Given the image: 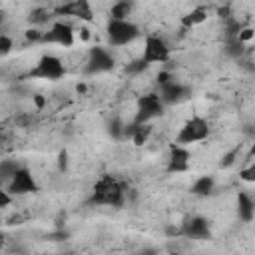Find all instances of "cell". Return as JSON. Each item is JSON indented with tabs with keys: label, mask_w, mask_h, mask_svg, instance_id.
<instances>
[{
	"label": "cell",
	"mask_w": 255,
	"mask_h": 255,
	"mask_svg": "<svg viewBox=\"0 0 255 255\" xmlns=\"http://www.w3.org/2000/svg\"><path fill=\"white\" fill-rule=\"evenodd\" d=\"M239 179H243L247 183H255V161H249V165H245L239 171Z\"/></svg>",
	"instance_id": "603a6c76"
},
{
	"label": "cell",
	"mask_w": 255,
	"mask_h": 255,
	"mask_svg": "<svg viewBox=\"0 0 255 255\" xmlns=\"http://www.w3.org/2000/svg\"><path fill=\"white\" fill-rule=\"evenodd\" d=\"M151 133H153V126L151 124H133L131 122V137L129 139L133 141V145L141 147L143 143L149 141Z\"/></svg>",
	"instance_id": "2e32d148"
},
{
	"label": "cell",
	"mask_w": 255,
	"mask_h": 255,
	"mask_svg": "<svg viewBox=\"0 0 255 255\" xmlns=\"http://www.w3.org/2000/svg\"><path fill=\"white\" fill-rule=\"evenodd\" d=\"M52 12L56 16H74V18L84 20V22H92L94 20V10H92V4L88 0H74V2L60 4Z\"/></svg>",
	"instance_id": "8fae6325"
},
{
	"label": "cell",
	"mask_w": 255,
	"mask_h": 255,
	"mask_svg": "<svg viewBox=\"0 0 255 255\" xmlns=\"http://www.w3.org/2000/svg\"><path fill=\"white\" fill-rule=\"evenodd\" d=\"M207 14H209V10L205 8V6H195L191 12H187V14H183L181 16V26L183 28H195V26H199V24H203L205 20H207Z\"/></svg>",
	"instance_id": "9a60e30c"
},
{
	"label": "cell",
	"mask_w": 255,
	"mask_h": 255,
	"mask_svg": "<svg viewBox=\"0 0 255 255\" xmlns=\"http://www.w3.org/2000/svg\"><path fill=\"white\" fill-rule=\"evenodd\" d=\"M116 66V60L114 56L102 48V46H94L88 50V60H86V66H84V72L94 76V74H104V72H112Z\"/></svg>",
	"instance_id": "52a82bcc"
},
{
	"label": "cell",
	"mask_w": 255,
	"mask_h": 255,
	"mask_svg": "<svg viewBox=\"0 0 255 255\" xmlns=\"http://www.w3.org/2000/svg\"><path fill=\"white\" fill-rule=\"evenodd\" d=\"M126 201V187L112 175H102L88 197V205H108V207H122Z\"/></svg>",
	"instance_id": "6da1fadb"
},
{
	"label": "cell",
	"mask_w": 255,
	"mask_h": 255,
	"mask_svg": "<svg viewBox=\"0 0 255 255\" xmlns=\"http://www.w3.org/2000/svg\"><path fill=\"white\" fill-rule=\"evenodd\" d=\"M44 44H56V46H62V48H72L76 38H74V28L68 24V22H62V20H56L52 22V26L44 32V38H42Z\"/></svg>",
	"instance_id": "ba28073f"
},
{
	"label": "cell",
	"mask_w": 255,
	"mask_h": 255,
	"mask_svg": "<svg viewBox=\"0 0 255 255\" xmlns=\"http://www.w3.org/2000/svg\"><path fill=\"white\" fill-rule=\"evenodd\" d=\"M237 155H239V149H237V147H235V149H231L227 155H223V159L219 161V167H231V165L235 163Z\"/></svg>",
	"instance_id": "d4e9b609"
},
{
	"label": "cell",
	"mask_w": 255,
	"mask_h": 255,
	"mask_svg": "<svg viewBox=\"0 0 255 255\" xmlns=\"http://www.w3.org/2000/svg\"><path fill=\"white\" fill-rule=\"evenodd\" d=\"M255 157V141L251 143V147H249V151H247V159H253Z\"/></svg>",
	"instance_id": "4dcf8cb0"
},
{
	"label": "cell",
	"mask_w": 255,
	"mask_h": 255,
	"mask_svg": "<svg viewBox=\"0 0 255 255\" xmlns=\"http://www.w3.org/2000/svg\"><path fill=\"white\" fill-rule=\"evenodd\" d=\"M106 36L112 46H126L133 42L139 36V26L131 20H108L106 24Z\"/></svg>",
	"instance_id": "8992f818"
},
{
	"label": "cell",
	"mask_w": 255,
	"mask_h": 255,
	"mask_svg": "<svg viewBox=\"0 0 255 255\" xmlns=\"http://www.w3.org/2000/svg\"><path fill=\"white\" fill-rule=\"evenodd\" d=\"M58 169H60V171H66V169H68V151H66V149H62V151L58 153Z\"/></svg>",
	"instance_id": "4316f807"
},
{
	"label": "cell",
	"mask_w": 255,
	"mask_h": 255,
	"mask_svg": "<svg viewBox=\"0 0 255 255\" xmlns=\"http://www.w3.org/2000/svg\"><path fill=\"white\" fill-rule=\"evenodd\" d=\"M28 20H30V24H34V26L46 24V22L50 20V10H48V8H34V10L30 12Z\"/></svg>",
	"instance_id": "44dd1931"
},
{
	"label": "cell",
	"mask_w": 255,
	"mask_h": 255,
	"mask_svg": "<svg viewBox=\"0 0 255 255\" xmlns=\"http://www.w3.org/2000/svg\"><path fill=\"white\" fill-rule=\"evenodd\" d=\"M169 255H185V253H179V251H171Z\"/></svg>",
	"instance_id": "836d02e7"
},
{
	"label": "cell",
	"mask_w": 255,
	"mask_h": 255,
	"mask_svg": "<svg viewBox=\"0 0 255 255\" xmlns=\"http://www.w3.org/2000/svg\"><path fill=\"white\" fill-rule=\"evenodd\" d=\"M169 82H173V78H171V74H169V72H165V70H163V72H159V74H157V86H159V88H161V86H165V84H169Z\"/></svg>",
	"instance_id": "f546056e"
},
{
	"label": "cell",
	"mask_w": 255,
	"mask_h": 255,
	"mask_svg": "<svg viewBox=\"0 0 255 255\" xmlns=\"http://www.w3.org/2000/svg\"><path fill=\"white\" fill-rule=\"evenodd\" d=\"M165 112V104L161 102L157 92H149L137 98L135 102V116H133V124H149L151 120L163 116Z\"/></svg>",
	"instance_id": "277c9868"
},
{
	"label": "cell",
	"mask_w": 255,
	"mask_h": 255,
	"mask_svg": "<svg viewBox=\"0 0 255 255\" xmlns=\"http://www.w3.org/2000/svg\"><path fill=\"white\" fill-rule=\"evenodd\" d=\"M237 217L243 223H249V221L255 219V201L245 191L237 193Z\"/></svg>",
	"instance_id": "5bb4252c"
},
{
	"label": "cell",
	"mask_w": 255,
	"mask_h": 255,
	"mask_svg": "<svg viewBox=\"0 0 255 255\" xmlns=\"http://www.w3.org/2000/svg\"><path fill=\"white\" fill-rule=\"evenodd\" d=\"M171 48L159 34H147L143 40V52H141V64L147 68L151 64H165L169 62Z\"/></svg>",
	"instance_id": "3957f363"
},
{
	"label": "cell",
	"mask_w": 255,
	"mask_h": 255,
	"mask_svg": "<svg viewBox=\"0 0 255 255\" xmlns=\"http://www.w3.org/2000/svg\"><path fill=\"white\" fill-rule=\"evenodd\" d=\"M12 193L8 189H0V207H8L12 203Z\"/></svg>",
	"instance_id": "83f0119b"
},
{
	"label": "cell",
	"mask_w": 255,
	"mask_h": 255,
	"mask_svg": "<svg viewBox=\"0 0 255 255\" xmlns=\"http://www.w3.org/2000/svg\"><path fill=\"white\" fill-rule=\"evenodd\" d=\"M64 76H66V66L54 54L40 56L38 62L34 64V68H30V72L26 74V78H32V80H48V82L62 80Z\"/></svg>",
	"instance_id": "7a4b0ae2"
},
{
	"label": "cell",
	"mask_w": 255,
	"mask_h": 255,
	"mask_svg": "<svg viewBox=\"0 0 255 255\" xmlns=\"http://www.w3.org/2000/svg\"><path fill=\"white\" fill-rule=\"evenodd\" d=\"M80 32H82V38H84V40H88V38H90V34H88V28H82Z\"/></svg>",
	"instance_id": "d6a6232c"
},
{
	"label": "cell",
	"mask_w": 255,
	"mask_h": 255,
	"mask_svg": "<svg viewBox=\"0 0 255 255\" xmlns=\"http://www.w3.org/2000/svg\"><path fill=\"white\" fill-rule=\"evenodd\" d=\"M207 135H209V122L205 120V118H201V116H191L181 128H179V131H177V135H175V143H179V145H191V143H197V141H203V139H207Z\"/></svg>",
	"instance_id": "5b68a950"
},
{
	"label": "cell",
	"mask_w": 255,
	"mask_h": 255,
	"mask_svg": "<svg viewBox=\"0 0 255 255\" xmlns=\"http://www.w3.org/2000/svg\"><path fill=\"white\" fill-rule=\"evenodd\" d=\"M157 94H159V98H161V102L165 106H173V104L185 102L191 96V88H187V86H183V84H179V82L173 80V82L161 86Z\"/></svg>",
	"instance_id": "7c38bea8"
},
{
	"label": "cell",
	"mask_w": 255,
	"mask_h": 255,
	"mask_svg": "<svg viewBox=\"0 0 255 255\" xmlns=\"http://www.w3.org/2000/svg\"><path fill=\"white\" fill-rule=\"evenodd\" d=\"M225 52L233 58H239L245 52V44L239 40V36H229V38H225Z\"/></svg>",
	"instance_id": "ffe728a7"
},
{
	"label": "cell",
	"mask_w": 255,
	"mask_h": 255,
	"mask_svg": "<svg viewBox=\"0 0 255 255\" xmlns=\"http://www.w3.org/2000/svg\"><path fill=\"white\" fill-rule=\"evenodd\" d=\"M253 36H255V30H253L251 26H245V28L239 32V40H241L243 44H247L249 40H253Z\"/></svg>",
	"instance_id": "484cf974"
},
{
	"label": "cell",
	"mask_w": 255,
	"mask_h": 255,
	"mask_svg": "<svg viewBox=\"0 0 255 255\" xmlns=\"http://www.w3.org/2000/svg\"><path fill=\"white\" fill-rule=\"evenodd\" d=\"M34 104H36L38 108H42V106H44V98H42V96H34Z\"/></svg>",
	"instance_id": "1f68e13d"
},
{
	"label": "cell",
	"mask_w": 255,
	"mask_h": 255,
	"mask_svg": "<svg viewBox=\"0 0 255 255\" xmlns=\"http://www.w3.org/2000/svg\"><path fill=\"white\" fill-rule=\"evenodd\" d=\"M20 167H22V165H18L14 159H4V161L0 163V179H2V183L8 185V181L16 175V171H18Z\"/></svg>",
	"instance_id": "d6986e66"
},
{
	"label": "cell",
	"mask_w": 255,
	"mask_h": 255,
	"mask_svg": "<svg viewBox=\"0 0 255 255\" xmlns=\"http://www.w3.org/2000/svg\"><path fill=\"white\" fill-rule=\"evenodd\" d=\"M213 189H215V177L213 175H201L191 185V193L197 197H207L213 193Z\"/></svg>",
	"instance_id": "e0dca14e"
},
{
	"label": "cell",
	"mask_w": 255,
	"mask_h": 255,
	"mask_svg": "<svg viewBox=\"0 0 255 255\" xmlns=\"http://www.w3.org/2000/svg\"><path fill=\"white\" fill-rule=\"evenodd\" d=\"M191 163V151L185 145L169 143V155H167V173H185L189 171Z\"/></svg>",
	"instance_id": "30bf717a"
},
{
	"label": "cell",
	"mask_w": 255,
	"mask_h": 255,
	"mask_svg": "<svg viewBox=\"0 0 255 255\" xmlns=\"http://www.w3.org/2000/svg\"><path fill=\"white\" fill-rule=\"evenodd\" d=\"M26 38H28L30 42H42V38H44V32H40V30H34V28H30V30L26 32Z\"/></svg>",
	"instance_id": "f1b7e54d"
},
{
	"label": "cell",
	"mask_w": 255,
	"mask_h": 255,
	"mask_svg": "<svg viewBox=\"0 0 255 255\" xmlns=\"http://www.w3.org/2000/svg\"><path fill=\"white\" fill-rule=\"evenodd\" d=\"M181 235L187 237V239H209L211 235V227H209V221L205 217H189L181 227H179Z\"/></svg>",
	"instance_id": "4fadbf2b"
},
{
	"label": "cell",
	"mask_w": 255,
	"mask_h": 255,
	"mask_svg": "<svg viewBox=\"0 0 255 255\" xmlns=\"http://www.w3.org/2000/svg\"><path fill=\"white\" fill-rule=\"evenodd\" d=\"M108 131H110V135H112L114 139H124V137H126V126H124L118 118L108 124Z\"/></svg>",
	"instance_id": "7402d4cb"
},
{
	"label": "cell",
	"mask_w": 255,
	"mask_h": 255,
	"mask_svg": "<svg viewBox=\"0 0 255 255\" xmlns=\"http://www.w3.org/2000/svg\"><path fill=\"white\" fill-rule=\"evenodd\" d=\"M133 10V4L128 0H120L116 4H112L110 8V18L112 20H129V14Z\"/></svg>",
	"instance_id": "ac0fdd59"
},
{
	"label": "cell",
	"mask_w": 255,
	"mask_h": 255,
	"mask_svg": "<svg viewBox=\"0 0 255 255\" xmlns=\"http://www.w3.org/2000/svg\"><path fill=\"white\" fill-rule=\"evenodd\" d=\"M14 48V40L8 34H0V56H8Z\"/></svg>",
	"instance_id": "cb8c5ba5"
},
{
	"label": "cell",
	"mask_w": 255,
	"mask_h": 255,
	"mask_svg": "<svg viewBox=\"0 0 255 255\" xmlns=\"http://www.w3.org/2000/svg\"><path fill=\"white\" fill-rule=\"evenodd\" d=\"M4 189H8L14 197L16 195H28V193H38L40 187H38V181L34 179L32 171L28 167H20L16 171V175L8 181V185H4Z\"/></svg>",
	"instance_id": "9c48e42d"
}]
</instances>
